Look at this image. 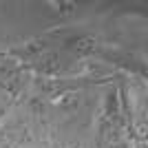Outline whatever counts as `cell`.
Masks as SVG:
<instances>
[]
</instances>
